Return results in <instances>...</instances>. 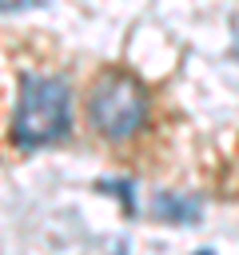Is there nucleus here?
<instances>
[{
	"label": "nucleus",
	"mask_w": 239,
	"mask_h": 255,
	"mask_svg": "<svg viewBox=\"0 0 239 255\" xmlns=\"http://www.w3.org/2000/svg\"><path fill=\"white\" fill-rule=\"evenodd\" d=\"M68 131V84L60 76H24L12 116V139L20 147H48Z\"/></svg>",
	"instance_id": "nucleus-1"
},
{
	"label": "nucleus",
	"mask_w": 239,
	"mask_h": 255,
	"mask_svg": "<svg viewBox=\"0 0 239 255\" xmlns=\"http://www.w3.org/2000/svg\"><path fill=\"white\" fill-rule=\"evenodd\" d=\"M92 124L108 135V139H123L131 135L143 116H147V96L139 88V80L123 76V72H108L96 88H92V104H88Z\"/></svg>",
	"instance_id": "nucleus-2"
},
{
	"label": "nucleus",
	"mask_w": 239,
	"mask_h": 255,
	"mask_svg": "<svg viewBox=\"0 0 239 255\" xmlns=\"http://www.w3.org/2000/svg\"><path fill=\"white\" fill-rule=\"evenodd\" d=\"M151 211H155L163 223H179V227L199 219V203L187 199V195H175V191H159V195L151 199Z\"/></svg>",
	"instance_id": "nucleus-3"
},
{
	"label": "nucleus",
	"mask_w": 239,
	"mask_h": 255,
	"mask_svg": "<svg viewBox=\"0 0 239 255\" xmlns=\"http://www.w3.org/2000/svg\"><path fill=\"white\" fill-rule=\"evenodd\" d=\"M199 255H211V251H199Z\"/></svg>",
	"instance_id": "nucleus-4"
}]
</instances>
